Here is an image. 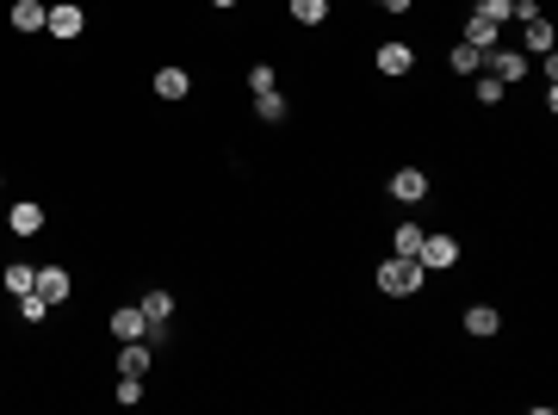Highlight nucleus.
<instances>
[{
    "label": "nucleus",
    "mask_w": 558,
    "mask_h": 415,
    "mask_svg": "<svg viewBox=\"0 0 558 415\" xmlns=\"http://www.w3.org/2000/svg\"><path fill=\"white\" fill-rule=\"evenodd\" d=\"M422 279H428V267H422L416 255H391V261L379 267V291H385V297H416Z\"/></svg>",
    "instance_id": "1"
},
{
    "label": "nucleus",
    "mask_w": 558,
    "mask_h": 415,
    "mask_svg": "<svg viewBox=\"0 0 558 415\" xmlns=\"http://www.w3.org/2000/svg\"><path fill=\"white\" fill-rule=\"evenodd\" d=\"M137 310H143V322H149V347H161L168 341V316H174V291H143L137 297Z\"/></svg>",
    "instance_id": "2"
},
{
    "label": "nucleus",
    "mask_w": 558,
    "mask_h": 415,
    "mask_svg": "<svg viewBox=\"0 0 558 415\" xmlns=\"http://www.w3.org/2000/svg\"><path fill=\"white\" fill-rule=\"evenodd\" d=\"M484 75H496L503 87H515V81L528 75V50H503V44H496V50H484Z\"/></svg>",
    "instance_id": "3"
},
{
    "label": "nucleus",
    "mask_w": 558,
    "mask_h": 415,
    "mask_svg": "<svg viewBox=\"0 0 558 415\" xmlns=\"http://www.w3.org/2000/svg\"><path fill=\"white\" fill-rule=\"evenodd\" d=\"M416 261L428 267V273H447V267L459 261V242H453V236H428V230H422V248H416Z\"/></svg>",
    "instance_id": "4"
},
{
    "label": "nucleus",
    "mask_w": 558,
    "mask_h": 415,
    "mask_svg": "<svg viewBox=\"0 0 558 415\" xmlns=\"http://www.w3.org/2000/svg\"><path fill=\"white\" fill-rule=\"evenodd\" d=\"M44 31H50V37H81V31H87V12H81L75 0H56V6H50V25H44Z\"/></svg>",
    "instance_id": "5"
},
{
    "label": "nucleus",
    "mask_w": 558,
    "mask_h": 415,
    "mask_svg": "<svg viewBox=\"0 0 558 415\" xmlns=\"http://www.w3.org/2000/svg\"><path fill=\"white\" fill-rule=\"evenodd\" d=\"M391 199H398V205H422V199H428V174H422V167H398V174H391Z\"/></svg>",
    "instance_id": "6"
},
{
    "label": "nucleus",
    "mask_w": 558,
    "mask_h": 415,
    "mask_svg": "<svg viewBox=\"0 0 558 415\" xmlns=\"http://www.w3.org/2000/svg\"><path fill=\"white\" fill-rule=\"evenodd\" d=\"M6 230H12V236H37V230H44V205H37V199H19V205L6 211Z\"/></svg>",
    "instance_id": "7"
},
{
    "label": "nucleus",
    "mask_w": 558,
    "mask_h": 415,
    "mask_svg": "<svg viewBox=\"0 0 558 415\" xmlns=\"http://www.w3.org/2000/svg\"><path fill=\"white\" fill-rule=\"evenodd\" d=\"M465 44H472V50H496V44H503V25L484 19V12H472V19H465Z\"/></svg>",
    "instance_id": "8"
},
{
    "label": "nucleus",
    "mask_w": 558,
    "mask_h": 415,
    "mask_svg": "<svg viewBox=\"0 0 558 415\" xmlns=\"http://www.w3.org/2000/svg\"><path fill=\"white\" fill-rule=\"evenodd\" d=\"M373 62H379V75H410V69H416V50H410V44H379Z\"/></svg>",
    "instance_id": "9"
},
{
    "label": "nucleus",
    "mask_w": 558,
    "mask_h": 415,
    "mask_svg": "<svg viewBox=\"0 0 558 415\" xmlns=\"http://www.w3.org/2000/svg\"><path fill=\"white\" fill-rule=\"evenodd\" d=\"M112 335H119V341H143V335H149L137 304H119V310H112Z\"/></svg>",
    "instance_id": "10"
},
{
    "label": "nucleus",
    "mask_w": 558,
    "mask_h": 415,
    "mask_svg": "<svg viewBox=\"0 0 558 415\" xmlns=\"http://www.w3.org/2000/svg\"><path fill=\"white\" fill-rule=\"evenodd\" d=\"M44 25H50L44 0H12V31H44Z\"/></svg>",
    "instance_id": "11"
},
{
    "label": "nucleus",
    "mask_w": 558,
    "mask_h": 415,
    "mask_svg": "<svg viewBox=\"0 0 558 415\" xmlns=\"http://www.w3.org/2000/svg\"><path fill=\"white\" fill-rule=\"evenodd\" d=\"M186 94H193L186 69H155V100H186Z\"/></svg>",
    "instance_id": "12"
},
{
    "label": "nucleus",
    "mask_w": 558,
    "mask_h": 415,
    "mask_svg": "<svg viewBox=\"0 0 558 415\" xmlns=\"http://www.w3.org/2000/svg\"><path fill=\"white\" fill-rule=\"evenodd\" d=\"M503 329V316H496V304H472L465 310V335H478V341H490Z\"/></svg>",
    "instance_id": "13"
},
{
    "label": "nucleus",
    "mask_w": 558,
    "mask_h": 415,
    "mask_svg": "<svg viewBox=\"0 0 558 415\" xmlns=\"http://www.w3.org/2000/svg\"><path fill=\"white\" fill-rule=\"evenodd\" d=\"M0 285H6L12 297H25V291H37V267H31V261H6V273H0Z\"/></svg>",
    "instance_id": "14"
},
{
    "label": "nucleus",
    "mask_w": 558,
    "mask_h": 415,
    "mask_svg": "<svg viewBox=\"0 0 558 415\" xmlns=\"http://www.w3.org/2000/svg\"><path fill=\"white\" fill-rule=\"evenodd\" d=\"M69 285H75V279H69V267H37V291H44L50 304H62V297H69Z\"/></svg>",
    "instance_id": "15"
},
{
    "label": "nucleus",
    "mask_w": 558,
    "mask_h": 415,
    "mask_svg": "<svg viewBox=\"0 0 558 415\" xmlns=\"http://www.w3.org/2000/svg\"><path fill=\"white\" fill-rule=\"evenodd\" d=\"M521 31H528V50H534V56H553V19H546V12H534Z\"/></svg>",
    "instance_id": "16"
},
{
    "label": "nucleus",
    "mask_w": 558,
    "mask_h": 415,
    "mask_svg": "<svg viewBox=\"0 0 558 415\" xmlns=\"http://www.w3.org/2000/svg\"><path fill=\"white\" fill-rule=\"evenodd\" d=\"M119 372H131V378L149 372V341H125V347H119Z\"/></svg>",
    "instance_id": "17"
},
{
    "label": "nucleus",
    "mask_w": 558,
    "mask_h": 415,
    "mask_svg": "<svg viewBox=\"0 0 558 415\" xmlns=\"http://www.w3.org/2000/svg\"><path fill=\"white\" fill-rule=\"evenodd\" d=\"M447 62H453V75H478V69H484V50H472V44H459V50L447 56Z\"/></svg>",
    "instance_id": "18"
},
{
    "label": "nucleus",
    "mask_w": 558,
    "mask_h": 415,
    "mask_svg": "<svg viewBox=\"0 0 558 415\" xmlns=\"http://www.w3.org/2000/svg\"><path fill=\"white\" fill-rule=\"evenodd\" d=\"M291 19L298 25H323L329 19V0H291Z\"/></svg>",
    "instance_id": "19"
},
{
    "label": "nucleus",
    "mask_w": 558,
    "mask_h": 415,
    "mask_svg": "<svg viewBox=\"0 0 558 415\" xmlns=\"http://www.w3.org/2000/svg\"><path fill=\"white\" fill-rule=\"evenodd\" d=\"M19 316H25V322H44V316H50V297H44V291H25V297H19Z\"/></svg>",
    "instance_id": "20"
},
{
    "label": "nucleus",
    "mask_w": 558,
    "mask_h": 415,
    "mask_svg": "<svg viewBox=\"0 0 558 415\" xmlns=\"http://www.w3.org/2000/svg\"><path fill=\"white\" fill-rule=\"evenodd\" d=\"M391 248H398V255H416V248H422V224H398Z\"/></svg>",
    "instance_id": "21"
},
{
    "label": "nucleus",
    "mask_w": 558,
    "mask_h": 415,
    "mask_svg": "<svg viewBox=\"0 0 558 415\" xmlns=\"http://www.w3.org/2000/svg\"><path fill=\"white\" fill-rule=\"evenodd\" d=\"M255 112H261L267 125H279V118H285V100H279V87H274V94H255Z\"/></svg>",
    "instance_id": "22"
},
{
    "label": "nucleus",
    "mask_w": 558,
    "mask_h": 415,
    "mask_svg": "<svg viewBox=\"0 0 558 415\" xmlns=\"http://www.w3.org/2000/svg\"><path fill=\"white\" fill-rule=\"evenodd\" d=\"M112 397H119L125 410H131V403H143V378H131V372H119V391H112Z\"/></svg>",
    "instance_id": "23"
},
{
    "label": "nucleus",
    "mask_w": 558,
    "mask_h": 415,
    "mask_svg": "<svg viewBox=\"0 0 558 415\" xmlns=\"http://www.w3.org/2000/svg\"><path fill=\"white\" fill-rule=\"evenodd\" d=\"M249 87H255V94H274L279 81H274V62H255V69H249Z\"/></svg>",
    "instance_id": "24"
},
{
    "label": "nucleus",
    "mask_w": 558,
    "mask_h": 415,
    "mask_svg": "<svg viewBox=\"0 0 558 415\" xmlns=\"http://www.w3.org/2000/svg\"><path fill=\"white\" fill-rule=\"evenodd\" d=\"M472 94H478L484 106H496V100H503V81H496V75H478V87H472Z\"/></svg>",
    "instance_id": "25"
},
{
    "label": "nucleus",
    "mask_w": 558,
    "mask_h": 415,
    "mask_svg": "<svg viewBox=\"0 0 558 415\" xmlns=\"http://www.w3.org/2000/svg\"><path fill=\"white\" fill-rule=\"evenodd\" d=\"M478 12L496 19V25H509V0H478Z\"/></svg>",
    "instance_id": "26"
},
{
    "label": "nucleus",
    "mask_w": 558,
    "mask_h": 415,
    "mask_svg": "<svg viewBox=\"0 0 558 415\" xmlns=\"http://www.w3.org/2000/svg\"><path fill=\"white\" fill-rule=\"evenodd\" d=\"M373 6H385V12H410L416 0H373Z\"/></svg>",
    "instance_id": "27"
},
{
    "label": "nucleus",
    "mask_w": 558,
    "mask_h": 415,
    "mask_svg": "<svg viewBox=\"0 0 558 415\" xmlns=\"http://www.w3.org/2000/svg\"><path fill=\"white\" fill-rule=\"evenodd\" d=\"M205 6H217V12H230V6H236V0H205Z\"/></svg>",
    "instance_id": "28"
}]
</instances>
